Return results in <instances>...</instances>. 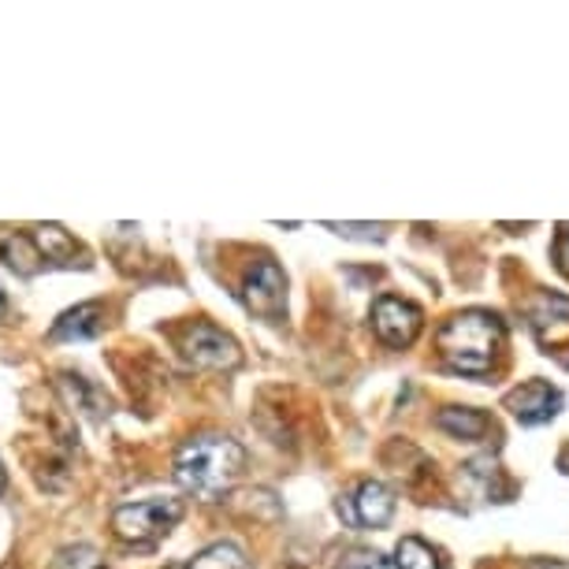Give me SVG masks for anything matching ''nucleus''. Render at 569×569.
I'll use <instances>...</instances> for the list:
<instances>
[{
    "label": "nucleus",
    "instance_id": "2",
    "mask_svg": "<svg viewBox=\"0 0 569 569\" xmlns=\"http://www.w3.org/2000/svg\"><path fill=\"white\" fill-rule=\"evenodd\" d=\"M502 342H507V328L491 309H461L436 336L447 369L461 376H488L496 369Z\"/></svg>",
    "mask_w": 569,
    "mask_h": 569
},
{
    "label": "nucleus",
    "instance_id": "1",
    "mask_svg": "<svg viewBox=\"0 0 569 569\" xmlns=\"http://www.w3.org/2000/svg\"><path fill=\"white\" fill-rule=\"evenodd\" d=\"M246 450L231 436H194L176 450V485L201 502H217L239 485Z\"/></svg>",
    "mask_w": 569,
    "mask_h": 569
},
{
    "label": "nucleus",
    "instance_id": "5",
    "mask_svg": "<svg viewBox=\"0 0 569 569\" xmlns=\"http://www.w3.org/2000/svg\"><path fill=\"white\" fill-rule=\"evenodd\" d=\"M242 302L264 320L287 317V276L276 261H257L242 279Z\"/></svg>",
    "mask_w": 569,
    "mask_h": 569
},
{
    "label": "nucleus",
    "instance_id": "19",
    "mask_svg": "<svg viewBox=\"0 0 569 569\" xmlns=\"http://www.w3.org/2000/svg\"><path fill=\"white\" fill-rule=\"evenodd\" d=\"M555 264H558V272L569 279V223H562L555 234Z\"/></svg>",
    "mask_w": 569,
    "mask_h": 569
},
{
    "label": "nucleus",
    "instance_id": "17",
    "mask_svg": "<svg viewBox=\"0 0 569 569\" xmlns=\"http://www.w3.org/2000/svg\"><path fill=\"white\" fill-rule=\"evenodd\" d=\"M339 569H395V562L380 551H369V547H353V551L342 555Z\"/></svg>",
    "mask_w": 569,
    "mask_h": 569
},
{
    "label": "nucleus",
    "instance_id": "16",
    "mask_svg": "<svg viewBox=\"0 0 569 569\" xmlns=\"http://www.w3.org/2000/svg\"><path fill=\"white\" fill-rule=\"evenodd\" d=\"M52 569H109V566H104L98 547L74 543V547H63V551L57 555V562H52Z\"/></svg>",
    "mask_w": 569,
    "mask_h": 569
},
{
    "label": "nucleus",
    "instance_id": "8",
    "mask_svg": "<svg viewBox=\"0 0 569 569\" xmlns=\"http://www.w3.org/2000/svg\"><path fill=\"white\" fill-rule=\"evenodd\" d=\"M529 328L547 353L569 347V295H555V291L536 295L529 306Z\"/></svg>",
    "mask_w": 569,
    "mask_h": 569
},
{
    "label": "nucleus",
    "instance_id": "4",
    "mask_svg": "<svg viewBox=\"0 0 569 569\" xmlns=\"http://www.w3.org/2000/svg\"><path fill=\"white\" fill-rule=\"evenodd\" d=\"M421 328H425L421 306L406 302V298H395V295L376 298L372 331H376V339H380V342H388V347H395V350H406V347H413V342H417Z\"/></svg>",
    "mask_w": 569,
    "mask_h": 569
},
{
    "label": "nucleus",
    "instance_id": "18",
    "mask_svg": "<svg viewBox=\"0 0 569 569\" xmlns=\"http://www.w3.org/2000/svg\"><path fill=\"white\" fill-rule=\"evenodd\" d=\"M328 231H336V234H347V239H365V242H380L383 234H388V228L383 223H325Z\"/></svg>",
    "mask_w": 569,
    "mask_h": 569
},
{
    "label": "nucleus",
    "instance_id": "15",
    "mask_svg": "<svg viewBox=\"0 0 569 569\" xmlns=\"http://www.w3.org/2000/svg\"><path fill=\"white\" fill-rule=\"evenodd\" d=\"M187 569H253L250 558L239 543L231 540H220V543H209L206 551H198L194 558L187 562Z\"/></svg>",
    "mask_w": 569,
    "mask_h": 569
},
{
    "label": "nucleus",
    "instance_id": "10",
    "mask_svg": "<svg viewBox=\"0 0 569 569\" xmlns=\"http://www.w3.org/2000/svg\"><path fill=\"white\" fill-rule=\"evenodd\" d=\"M30 242H34L41 261L52 264H74V257H82V246L60 223H38V228H30Z\"/></svg>",
    "mask_w": 569,
    "mask_h": 569
},
{
    "label": "nucleus",
    "instance_id": "3",
    "mask_svg": "<svg viewBox=\"0 0 569 569\" xmlns=\"http://www.w3.org/2000/svg\"><path fill=\"white\" fill-rule=\"evenodd\" d=\"M182 518V502L179 499H142V502H123L112 513V532L123 543H157L160 536H168V529Z\"/></svg>",
    "mask_w": 569,
    "mask_h": 569
},
{
    "label": "nucleus",
    "instance_id": "11",
    "mask_svg": "<svg viewBox=\"0 0 569 569\" xmlns=\"http://www.w3.org/2000/svg\"><path fill=\"white\" fill-rule=\"evenodd\" d=\"M436 425L443 428L447 436L469 439V443H477V439H485L491 432V417L485 410H472V406H443V410L436 413Z\"/></svg>",
    "mask_w": 569,
    "mask_h": 569
},
{
    "label": "nucleus",
    "instance_id": "20",
    "mask_svg": "<svg viewBox=\"0 0 569 569\" xmlns=\"http://www.w3.org/2000/svg\"><path fill=\"white\" fill-rule=\"evenodd\" d=\"M529 569H569L566 562H555V558H536Z\"/></svg>",
    "mask_w": 569,
    "mask_h": 569
},
{
    "label": "nucleus",
    "instance_id": "7",
    "mask_svg": "<svg viewBox=\"0 0 569 569\" xmlns=\"http://www.w3.org/2000/svg\"><path fill=\"white\" fill-rule=\"evenodd\" d=\"M502 406L513 413V421H518V425L536 428V425L555 421V417L562 413V391H558L555 383H547V380H525L513 391H507Z\"/></svg>",
    "mask_w": 569,
    "mask_h": 569
},
{
    "label": "nucleus",
    "instance_id": "9",
    "mask_svg": "<svg viewBox=\"0 0 569 569\" xmlns=\"http://www.w3.org/2000/svg\"><path fill=\"white\" fill-rule=\"evenodd\" d=\"M339 513H347L361 529H388L395 518V491L380 480H361L347 507L339 502Z\"/></svg>",
    "mask_w": 569,
    "mask_h": 569
},
{
    "label": "nucleus",
    "instance_id": "21",
    "mask_svg": "<svg viewBox=\"0 0 569 569\" xmlns=\"http://www.w3.org/2000/svg\"><path fill=\"white\" fill-rule=\"evenodd\" d=\"M8 313V295H4V287H0V320H4Z\"/></svg>",
    "mask_w": 569,
    "mask_h": 569
},
{
    "label": "nucleus",
    "instance_id": "13",
    "mask_svg": "<svg viewBox=\"0 0 569 569\" xmlns=\"http://www.w3.org/2000/svg\"><path fill=\"white\" fill-rule=\"evenodd\" d=\"M0 261H4L8 268H16L19 276H34L41 268V257L34 250V242H30V234H0Z\"/></svg>",
    "mask_w": 569,
    "mask_h": 569
},
{
    "label": "nucleus",
    "instance_id": "22",
    "mask_svg": "<svg viewBox=\"0 0 569 569\" xmlns=\"http://www.w3.org/2000/svg\"><path fill=\"white\" fill-rule=\"evenodd\" d=\"M0 491H4V469H0Z\"/></svg>",
    "mask_w": 569,
    "mask_h": 569
},
{
    "label": "nucleus",
    "instance_id": "12",
    "mask_svg": "<svg viewBox=\"0 0 569 569\" xmlns=\"http://www.w3.org/2000/svg\"><path fill=\"white\" fill-rule=\"evenodd\" d=\"M101 328H104V306L86 302V306H74L68 313L57 317L52 339H90V336H101Z\"/></svg>",
    "mask_w": 569,
    "mask_h": 569
},
{
    "label": "nucleus",
    "instance_id": "14",
    "mask_svg": "<svg viewBox=\"0 0 569 569\" xmlns=\"http://www.w3.org/2000/svg\"><path fill=\"white\" fill-rule=\"evenodd\" d=\"M395 569H447V562L421 536H402L395 547Z\"/></svg>",
    "mask_w": 569,
    "mask_h": 569
},
{
    "label": "nucleus",
    "instance_id": "6",
    "mask_svg": "<svg viewBox=\"0 0 569 569\" xmlns=\"http://www.w3.org/2000/svg\"><path fill=\"white\" fill-rule=\"evenodd\" d=\"M182 353H187L190 365L198 369H212V372H223V369H234L242 361V350L228 331L212 328V325H194L187 328L182 336Z\"/></svg>",
    "mask_w": 569,
    "mask_h": 569
}]
</instances>
